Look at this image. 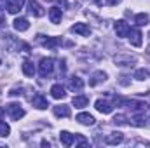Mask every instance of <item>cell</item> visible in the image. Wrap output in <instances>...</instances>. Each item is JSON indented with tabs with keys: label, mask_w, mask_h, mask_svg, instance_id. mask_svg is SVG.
<instances>
[{
	"label": "cell",
	"mask_w": 150,
	"mask_h": 148,
	"mask_svg": "<svg viewBox=\"0 0 150 148\" xmlns=\"http://www.w3.org/2000/svg\"><path fill=\"white\" fill-rule=\"evenodd\" d=\"M94 106H96V110L100 111V113H103V115L113 111V105L110 101H107V99H98V101L94 103Z\"/></svg>",
	"instance_id": "5"
},
{
	"label": "cell",
	"mask_w": 150,
	"mask_h": 148,
	"mask_svg": "<svg viewBox=\"0 0 150 148\" xmlns=\"http://www.w3.org/2000/svg\"><path fill=\"white\" fill-rule=\"evenodd\" d=\"M21 68H23V73L26 75V77H33L35 75V65L32 61H25Z\"/></svg>",
	"instance_id": "23"
},
{
	"label": "cell",
	"mask_w": 150,
	"mask_h": 148,
	"mask_svg": "<svg viewBox=\"0 0 150 148\" xmlns=\"http://www.w3.org/2000/svg\"><path fill=\"white\" fill-rule=\"evenodd\" d=\"M107 80V73L105 72H94L91 75V80H89V85H98L100 82H105Z\"/></svg>",
	"instance_id": "16"
},
{
	"label": "cell",
	"mask_w": 150,
	"mask_h": 148,
	"mask_svg": "<svg viewBox=\"0 0 150 148\" xmlns=\"http://www.w3.org/2000/svg\"><path fill=\"white\" fill-rule=\"evenodd\" d=\"M9 134H11V127H9V124H5V122L0 120V136H2V138H7Z\"/></svg>",
	"instance_id": "25"
},
{
	"label": "cell",
	"mask_w": 150,
	"mask_h": 148,
	"mask_svg": "<svg viewBox=\"0 0 150 148\" xmlns=\"http://www.w3.org/2000/svg\"><path fill=\"white\" fill-rule=\"evenodd\" d=\"M149 54H150V45H149Z\"/></svg>",
	"instance_id": "36"
},
{
	"label": "cell",
	"mask_w": 150,
	"mask_h": 148,
	"mask_svg": "<svg viewBox=\"0 0 150 148\" xmlns=\"http://www.w3.org/2000/svg\"><path fill=\"white\" fill-rule=\"evenodd\" d=\"M77 120H79L82 125H94V117L89 115V113H79V115H77Z\"/></svg>",
	"instance_id": "18"
},
{
	"label": "cell",
	"mask_w": 150,
	"mask_h": 148,
	"mask_svg": "<svg viewBox=\"0 0 150 148\" xmlns=\"http://www.w3.org/2000/svg\"><path fill=\"white\" fill-rule=\"evenodd\" d=\"M7 113H9V117H11L12 120H19L21 117H25V110L21 108L19 103H11V105H7Z\"/></svg>",
	"instance_id": "3"
},
{
	"label": "cell",
	"mask_w": 150,
	"mask_h": 148,
	"mask_svg": "<svg viewBox=\"0 0 150 148\" xmlns=\"http://www.w3.org/2000/svg\"><path fill=\"white\" fill-rule=\"evenodd\" d=\"M4 113H5V110H4V108H0V118L4 117Z\"/></svg>",
	"instance_id": "34"
},
{
	"label": "cell",
	"mask_w": 150,
	"mask_h": 148,
	"mask_svg": "<svg viewBox=\"0 0 150 148\" xmlns=\"http://www.w3.org/2000/svg\"><path fill=\"white\" fill-rule=\"evenodd\" d=\"M7 2H9V4H7V9H9L11 14H18V12L21 11L23 4H25V0H7Z\"/></svg>",
	"instance_id": "13"
},
{
	"label": "cell",
	"mask_w": 150,
	"mask_h": 148,
	"mask_svg": "<svg viewBox=\"0 0 150 148\" xmlns=\"http://www.w3.org/2000/svg\"><path fill=\"white\" fill-rule=\"evenodd\" d=\"M113 61H115V65H119V66H129L131 63H134V58L133 56H129V54H119V56H115L113 58Z\"/></svg>",
	"instance_id": "8"
},
{
	"label": "cell",
	"mask_w": 150,
	"mask_h": 148,
	"mask_svg": "<svg viewBox=\"0 0 150 148\" xmlns=\"http://www.w3.org/2000/svg\"><path fill=\"white\" fill-rule=\"evenodd\" d=\"M51 96H52L54 99H63V98L67 96V91H65V87H63L61 84H54V85L51 87Z\"/></svg>",
	"instance_id": "9"
},
{
	"label": "cell",
	"mask_w": 150,
	"mask_h": 148,
	"mask_svg": "<svg viewBox=\"0 0 150 148\" xmlns=\"http://www.w3.org/2000/svg\"><path fill=\"white\" fill-rule=\"evenodd\" d=\"M54 115L56 117H70V106H67V105L54 106Z\"/></svg>",
	"instance_id": "21"
},
{
	"label": "cell",
	"mask_w": 150,
	"mask_h": 148,
	"mask_svg": "<svg viewBox=\"0 0 150 148\" xmlns=\"http://www.w3.org/2000/svg\"><path fill=\"white\" fill-rule=\"evenodd\" d=\"M61 18H63V14H61L59 7H51L49 9V19H51V23L58 25V23H61Z\"/></svg>",
	"instance_id": "12"
},
{
	"label": "cell",
	"mask_w": 150,
	"mask_h": 148,
	"mask_svg": "<svg viewBox=\"0 0 150 148\" xmlns=\"http://www.w3.org/2000/svg\"><path fill=\"white\" fill-rule=\"evenodd\" d=\"M58 4H59V5H63V7H67V2H65V0H58Z\"/></svg>",
	"instance_id": "33"
},
{
	"label": "cell",
	"mask_w": 150,
	"mask_h": 148,
	"mask_svg": "<svg viewBox=\"0 0 150 148\" xmlns=\"http://www.w3.org/2000/svg\"><path fill=\"white\" fill-rule=\"evenodd\" d=\"M4 25H5V18H4V16H0V28H2Z\"/></svg>",
	"instance_id": "32"
},
{
	"label": "cell",
	"mask_w": 150,
	"mask_h": 148,
	"mask_svg": "<svg viewBox=\"0 0 150 148\" xmlns=\"http://www.w3.org/2000/svg\"><path fill=\"white\" fill-rule=\"evenodd\" d=\"M149 21H150V16L149 14H145V12H140V14L134 16V23H136V26H147Z\"/></svg>",
	"instance_id": "20"
},
{
	"label": "cell",
	"mask_w": 150,
	"mask_h": 148,
	"mask_svg": "<svg viewBox=\"0 0 150 148\" xmlns=\"http://www.w3.org/2000/svg\"><path fill=\"white\" fill-rule=\"evenodd\" d=\"M32 103H33V106H35V108H38V110H45V108L49 106L47 99H45L42 94H35V96L32 98Z\"/></svg>",
	"instance_id": "11"
},
{
	"label": "cell",
	"mask_w": 150,
	"mask_h": 148,
	"mask_svg": "<svg viewBox=\"0 0 150 148\" xmlns=\"http://www.w3.org/2000/svg\"><path fill=\"white\" fill-rule=\"evenodd\" d=\"M129 25L124 21V19H120V21H117L115 23V33H117V37H127L129 35Z\"/></svg>",
	"instance_id": "7"
},
{
	"label": "cell",
	"mask_w": 150,
	"mask_h": 148,
	"mask_svg": "<svg viewBox=\"0 0 150 148\" xmlns=\"http://www.w3.org/2000/svg\"><path fill=\"white\" fill-rule=\"evenodd\" d=\"M112 120H113V124H115V125H124V124H127L124 115H115Z\"/></svg>",
	"instance_id": "27"
},
{
	"label": "cell",
	"mask_w": 150,
	"mask_h": 148,
	"mask_svg": "<svg viewBox=\"0 0 150 148\" xmlns=\"http://www.w3.org/2000/svg\"><path fill=\"white\" fill-rule=\"evenodd\" d=\"M68 87H70L72 91H82V89H84V80H82L80 77H72L70 82H68Z\"/></svg>",
	"instance_id": "17"
},
{
	"label": "cell",
	"mask_w": 150,
	"mask_h": 148,
	"mask_svg": "<svg viewBox=\"0 0 150 148\" xmlns=\"http://www.w3.org/2000/svg\"><path fill=\"white\" fill-rule=\"evenodd\" d=\"M14 28H16L18 32H26V30L30 28V23H28L26 18H16V19H14Z\"/></svg>",
	"instance_id": "15"
},
{
	"label": "cell",
	"mask_w": 150,
	"mask_h": 148,
	"mask_svg": "<svg viewBox=\"0 0 150 148\" xmlns=\"http://www.w3.org/2000/svg\"><path fill=\"white\" fill-rule=\"evenodd\" d=\"M59 140L65 147H72L74 145V134H70L68 131H61L59 132Z\"/></svg>",
	"instance_id": "19"
},
{
	"label": "cell",
	"mask_w": 150,
	"mask_h": 148,
	"mask_svg": "<svg viewBox=\"0 0 150 148\" xmlns=\"http://www.w3.org/2000/svg\"><path fill=\"white\" fill-rule=\"evenodd\" d=\"M122 0H107V4L108 5H117V4H120Z\"/></svg>",
	"instance_id": "30"
},
{
	"label": "cell",
	"mask_w": 150,
	"mask_h": 148,
	"mask_svg": "<svg viewBox=\"0 0 150 148\" xmlns=\"http://www.w3.org/2000/svg\"><path fill=\"white\" fill-rule=\"evenodd\" d=\"M26 9H28V12L32 14V16H35V18H42L44 14H45V11L42 9V5L35 2V0H28L26 2Z\"/></svg>",
	"instance_id": "4"
},
{
	"label": "cell",
	"mask_w": 150,
	"mask_h": 148,
	"mask_svg": "<svg viewBox=\"0 0 150 148\" xmlns=\"http://www.w3.org/2000/svg\"><path fill=\"white\" fill-rule=\"evenodd\" d=\"M131 124L133 125H136V127H143L145 125V122H143V118L138 115V117H134V118H131Z\"/></svg>",
	"instance_id": "28"
},
{
	"label": "cell",
	"mask_w": 150,
	"mask_h": 148,
	"mask_svg": "<svg viewBox=\"0 0 150 148\" xmlns=\"http://www.w3.org/2000/svg\"><path fill=\"white\" fill-rule=\"evenodd\" d=\"M37 40L44 45V47H47V49H56L58 45L63 44V40L59 37H44V35H38Z\"/></svg>",
	"instance_id": "2"
},
{
	"label": "cell",
	"mask_w": 150,
	"mask_h": 148,
	"mask_svg": "<svg viewBox=\"0 0 150 148\" xmlns=\"http://www.w3.org/2000/svg\"><path fill=\"white\" fill-rule=\"evenodd\" d=\"M52 68H54V59L52 58H42L40 59V65H38V73H40V77L51 75L52 73Z\"/></svg>",
	"instance_id": "1"
},
{
	"label": "cell",
	"mask_w": 150,
	"mask_h": 148,
	"mask_svg": "<svg viewBox=\"0 0 150 148\" xmlns=\"http://www.w3.org/2000/svg\"><path fill=\"white\" fill-rule=\"evenodd\" d=\"M74 141L77 143V145H80V147H87V145H89V141H87L82 134H77V136L74 138Z\"/></svg>",
	"instance_id": "26"
},
{
	"label": "cell",
	"mask_w": 150,
	"mask_h": 148,
	"mask_svg": "<svg viewBox=\"0 0 150 148\" xmlns=\"http://www.w3.org/2000/svg\"><path fill=\"white\" fill-rule=\"evenodd\" d=\"M72 103H74L75 108H84V106H87L89 98L87 96H75L74 99H72Z\"/></svg>",
	"instance_id": "22"
},
{
	"label": "cell",
	"mask_w": 150,
	"mask_h": 148,
	"mask_svg": "<svg viewBox=\"0 0 150 148\" xmlns=\"http://www.w3.org/2000/svg\"><path fill=\"white\" fill-rule=\"evenodd\" d=\"M93 2H96V4H101V2H103V0H93Z\"/></svg>",
	"instance_id": "35"
},
{
	"label": "cell",
	"mask_w": 150,
	"mask_h": 148,
	"mask_svg": "<svg viewBox=\"0 0 150 148\" xmlns=\"http://www.w3.org/2000/svg\"><path fill=\"white\" fill-rule=\"evenodd\" d=\"M122 140H124L122 132H112V134H108L105 138V143L107 145H119V143H122Z\"/></svg>",
	"instance_id": "14"
},
{
	"label": "cell",
	"mask_w": 150,
	"mask_h": 148,
	"mask_svg": "<svg viewBox=\"0 0 150 148\" xmlns=\"http://www.w3.org/2000/svg\"><path fill=\"white\" fill-rule=\"evenodd\" d=\"M5 4H9V2H7V0H0V11L5 7Z\"/></svg>",
	"instance_id": "31"
},
{
	"label": "cell",
	"mask_w": 150,
	"mask_h": 148,
	"mask_svg": "<svg viewBox=\"0 0 150 148\" xmlns=\"http://www.w3.org/2000/svg\"><path fill=\"white\" fill-rule=\"evenodd\" d=\"M70 30H72V33L82 35V37H89V35H91V28H89L86 23H75Z\"/></svg>",
	"instance_id": "6"
},
{
	"label": "cell",
	"mask_w": 150,
	"mask_h": 148,
	"mask_svg": "<svg viewBox=\"0 0 150 148\" xmlns=\"http://www.w3.org/2000/svg\"><path fill=\"white\" fill-rule=\"evenodd\" d=\"M9 94L11 96H19V94H23V89H11Z\"/></svg>",
	"instance_id": "29"
},
{
	"label": "cell",
	"mask_w": 150,
	"mask_h": 148,
	"mask_svg": "<svg viewBox=\"0 0 150 148\" xmlns=\"http://www.w3.org/2000/svg\"><path fill=\"white\" fill-rule=\"evenodd\" d=\"M142 37H143V35H142V32H140L138 28L129 30V40H131V44H133L134 47H140V45H142V42H143Z\"/></svg>",
	"instance_id": "10"
},
{
	"label": "cell",
	"mask_w": 150,
	"mask_h": 148,
	"mask_svg": "<svg viewBox=\"0 0 150 148\" xmlns=\"http://www.w3.org/2000/svg\"><path fill=\"white\" fill-rule=\"evenodd\" d=\"M149 77H150V73H149V70H145V68H140L134 73V78H138V80H147Z\"/></svg>",
	"instance_id": "24"
}]
</instances>
